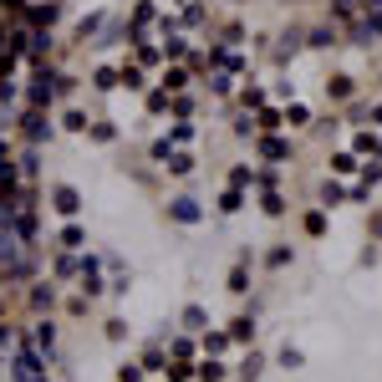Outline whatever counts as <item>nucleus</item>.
Returning a JSON list of instances; mask_svg holds the SVG:
<instances>
[{"label": "nucleus", "mask_w": 382, "mask_h": 382, "mask_svg": "<svg viewBox=\"0 0 382 382\" xmlns=\"http://www.w3.org/2000/svg\"><path fill=\"white\" fill-rule=\"evenodd\" d=\"M352 153H367V158H382V133H357V138H352Z\"/></svg>", "instance_id": "1"}, {"label": "nucleus", "mask_w": 382, "mask_h": 382, "mask_svg": "<svg viewBox=\"0 0 382 382\" xmlns=\"http://www.w3.org/2000/svg\"><path fill=\"white\" fill-rule=\"evenodd\" d=\"M260 153H265L270 163H281V158H291V143H285V138H270V133H265V138H260Z\"/></svg>", "instance_id": "2"}, {"label": "nucleus", "mask_w": 382, "mask_h": 382, "mask_svg": "<svg viewBox=\"0 0 382 382\" xmlns=\"http://www.w3.org/2000/svg\"><path fill=\"white\" fill-rule=\"evenodd\" d=\"M51 199H57V214H77V209H82V199H77V189H67V183H61V189L51 194Z\"/></svg>", "instance_id": "3"}, {"label": "nucleus", "mask_w": 382, "mask_h": 382, "mask_svg": "<svg viewBox=\"0 0 382 382\" xmlns=\"http://www.w3.org/2000/svg\"><path fill=\"white\" fill-rule=\"evenodd\" d=\"M163 168L183 179V174H194V158H189V153H163Z\"/></svg>", "instance_id": "4"}, {"label": "nucleus", "mask_w": 382, "mask_h": 382, "mask_svg": "<svg viewBox=\"0 0 382 382\" xmlns=\"http://www.w3.org/2000/svg\"><path fill=\"white\" fill-rule=\"evenodd\" d=\"M168 214H174L179 225H194V219H199V204H194V199H174V209H168Z\"/></svg>", "instance_id": "5"}, {"label": "nucleus", "mask_w": 382, "mask_h": 382, "mask_svg": "<svg viewBox=\"0 0 382 382\" xmlns=\"http://www.w3.org/2000/svg\"><path fill=\"white\" fill-rule=\"evenodd\" d=\"M230 352V332H204V357H219Z\"/></svg>", "instance_id": "6"}, {"label": "nucleus", "mask_w": 382, "mask_h": 382, "mask_svg": "<svg viewBox=\"0 0 382 382\" xmlns=\"http://www.w3.org/2000/svg\"><path fill=\"white\" fill-rule=\"evenodd\" d=\"M240 204H245V189H240V183H230V189H225V199H219V209H225V214H234Z\"/></svg>", "instance_id": "7"}, {"label": "nucleus", "mask_w": 382, "mask_h": 382, "mask_svg": "<svg viewBox=\"0 0 382 382\" xmlns=\"http://www.w3.org/2000/svg\"><path fill=\"white\" fill-rule=\"evenodd\" d=\"M250 336H255V321H250V316L230 321V341H250Z\"/></svg>", "instance_id": "8"}, {"label": "nucleus", "mask_w": 382, "mask_h": 382, "mask_svg": "<svg viewBox=\"0 0 382 382\" xmlns=\"http://www.w3.org/2000/svg\"><path fill=\"white\" fill-rule=\"evenodd\" d=\"M306 108H301V102H291V108H285V128H306Z\"/></svg>", "instance_id": "9"}, {"label": "nucleus", "mask_w": 382, "mask_h": 382, "mask_svg": "<svg viewBox=\"0 0 382 382\" xmlns=\"http://www.w3.org/2000/svg\"><path fill=\"white\" fill-rule=\"evenodd\" d=\"M82 240H87V234L77 230V225H67V230H61V250H82Z\"/></svg>", "instance_id": "10"}, {"label": "nucleus", "mask_w": 382, "mask_h": 382, "mask_svg": "<svg viewBox=\"0 0 382 382\" xmlns=\"http://www.w3.org/2000/svg\"><path fill=\"white\" fill-rule=\"evenodd\" d=\"M260 204H265V214H281V209H285V199L275 189H265V199H260Z\"/></svg>", "instance_id": "11"}, {"label": "nucleus", "mask_w": 382, "mask_h": 382, "mask_svg": "<svg viewBox=\"0 0 382 382\" xmlns=\"http://www.w3.org/2000/svg\"><path fill=\"white\" fill-rule=\"evenodd\" d=\"M31 336H36V347H46V352H51V321H36V332H31Z\"/></svg>", "instance_id": "12"}, {"label": "nucleus", "mask_w": 382, "mask_h": 382, "mask_svg": "<svg viewBox=\"0 0 382 382\" xmlns=\"http://www.w3.org/2000/svg\"><path fill=\"white\" fill-rule=\"evenodd\" d=\"M332 168H336V174H352V168H357V158H352V153H336Z\"/></svg>", "instance_id": "13"}, {"label": "nucleus", "mask_w": 382, "mask_h": 382, "mask_svg": "<svg viewBox=\"0 0 382 382\" xmlns=\"http://www.w3.org/2000/svg\"><path fill=\"white\" fill-rule=\"evenodd\" d=\"M183 321H189V332H204V311H199V306L183 311Z\"/></svg>", "instance_id": "14"}, {"label": "nucleus", "mask_w": 382, "mask_h": 382, "mask_svg": "<svg viewBox=\"0 0 382 382\" xmlns=\"http://www.w3.org/2000/svg\"><path fill=\"white\" fill-rule=\"evenodd\" d=\"M372 128H382V102H377V108H372Z\"/></svg>", "instance_id": "15"}]
</instances>
